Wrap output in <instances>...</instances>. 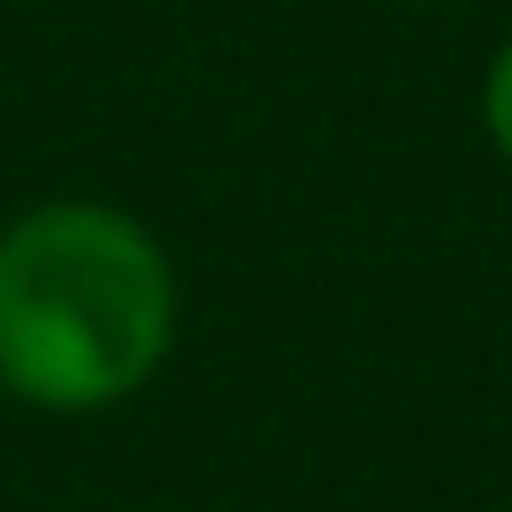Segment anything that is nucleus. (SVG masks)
Here are the masks:
<instances>
[{
  "label": "nucleus",
  "mask_w": 512,
  "mask_h": 512,
  "mask_svg": "<svg viewBox=\"0 0 512 512\" xmlns=\"http://www.w3.org/2000/svg\"><path fill=\"white\" fill-rule=\"evenodd\" d=\"M475 113H482V136H490L497 166L512 174V38L490 53V68H482V91H475Z\"/></svg>",
  "instance_id": "2"
},
{
  "label": "nucleus",
  "mask_w": 512,
  "mask_h": 512,
  "mask_svg": "<svg viewBox=\"0 0 512 512\" xmlns=\"http://www.w3.org/2000/svg\"><path fill=\"white\" fill-rule=\"evenodd\" d=\"M0 407H8V392H0Z\"/></svg>",
  "instance_id": "4"
},
{
  "label": "nucleus",
  "mask_w": 512,
  "mask_h": 512,
  "mask_svg": "<svg viewBox=\"0 0 512 512\" xmlns=\"http://www.w3.org/2000/svg\"><path fill=\"white\" fill-rule=\"evenodd\" d=\"M400 8H437V0H400Z\"/></svg>",
  "instance_id": "3"
},
{
  "label": "nucleus",
  "mask_w": 512,
  "mask_h": 512,
  "mask_svg": "<svg viewBox=\"0 0 512 512\" xmlns=\"http://www.w3.org/2000/svg\"><path fill=\"white\" fill-rule=\"evenodd\" d=\"M181 272L106 196H46L0 226V392L31 415H113L174 362Z\"/></svg>",
  "instance_id": "1"
}]
</instances>
